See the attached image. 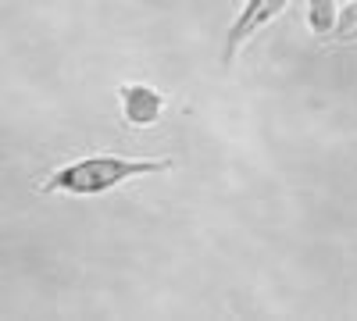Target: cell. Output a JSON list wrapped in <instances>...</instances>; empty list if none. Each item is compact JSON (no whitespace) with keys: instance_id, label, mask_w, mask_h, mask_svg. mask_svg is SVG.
Listing matches in <instances>:
<instances>
[{"instance_id":"7a4b0ae2","label":"cell","mask_w":357,"mask_h":321,"mask_svg":"<svg viewBox=\"0 0 357 321\" xmlns=\"http://www.w3.org/2000/svg\"><path fill=\"white\" fill-rule=\"evenodd\" d=\"M293 4V0H247L243 4V11L236 15V22L229 25V36H225V50H222V61L229 65L232 57H236V50H240L257 29H264L272 18H279L286 8Z\"/></svg>"},{"instance_id":"6da1fadb","label":"cell","mask_w":357,"mask_h":321,"mask_svg":"<svg viewBox=\"0 0 357 321\" xmlns=\"http://www.w3.org/2000/svg\"><path fill=\"white\" fill-rule=\"evenodd\" d=\"M172 157H118V154H97L72 164L54 168L40 182L43 193H68V196H104L122 182L143 179V175H165L172 171Z\"/></svg>"},{"instance_id":"3957f363","label":"cell","mask_w":357,"mask_h":321,"mask_svg":"<svg viewBox=\"0 0 357 321\" xmlns=\"http://www.w3.org/2000/svg\"><path fill=\"white\" fill-rule=\"evenodd\" d=\"M118 104H122V118L132 129H151L165 114V93L146 82H122L118 86Z\"/></svg>"},{"instance_id":"277c9868","label":"cell","mask_w":357,"mask_h":321,"mask_svg":"<svg viewBox=\"0 0 357 321\" xmlns=\"http://www.w3.org/2000/svg\"><path fill=\"white\" fill-rule=\"evenodd\" d=\"M307 29L314 36H329L340 29V11H336V0H307Z\"/></svg>"}]
</instances>
